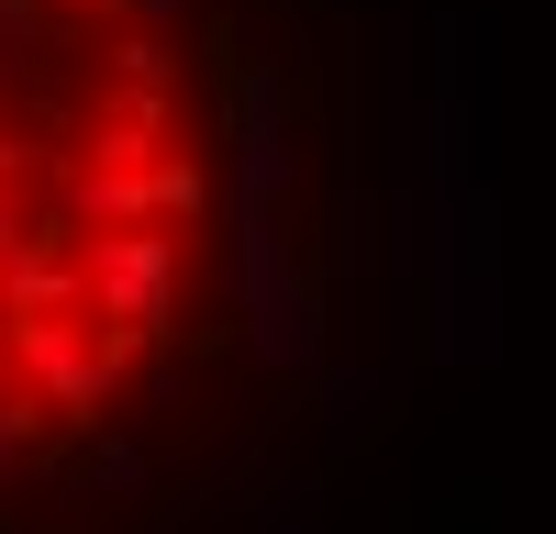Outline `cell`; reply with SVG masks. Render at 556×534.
Instances as JSON below:
<instances>
[{
	"label": "cell",
	"instance_id": "obj_1",
	"mask_svg": "<svg viewBox=\"0 0 556 534\" xmlns=\"http://www.w3.org/2000/svg\"><path fill=\"white\" fill-rule=\"evenodd\" d=\"M201 245L178 0H0V457L101 423L178 345Z\"/></svg>",
	"mask_w": 556,
	"mask_h": 534
}]
</instances>
